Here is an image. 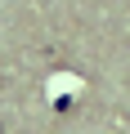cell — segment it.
Returning <instances> with one entry per match:
<instances>
[{
  "instance_id": "cell-2",
  "label": "cell",
  "mask_w": 130,
  "mask_h": 134,
  "mask_svg": "<svg viewBox=\"0 0 130 134\" xmlns=\"http://www.w3.org/2000/svg\"><path fill=\"white\" fill-rule=\"evenodd\" d=\"M0 85H5V81H0Z\"/></svg>"
},
{
  "instance_id": "cell-1",
  "label": "cell",
  "mask_w": 130,
  "mask_h": 134,
  "mask_svg": "<svg viewBox=\"0 0 130 134\" xmlns=\"http://www.w3.org/2000/svg\"><path fill=\"white\" fill-rule=\"evenodd\" d=\"M0 134H5V125H0Z\"/></svg>"
}]
</instances>
